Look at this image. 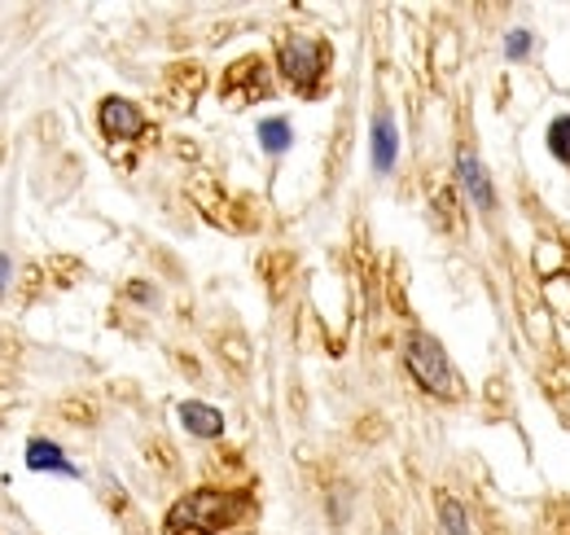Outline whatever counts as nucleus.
I'll return each mask as SVG.
<instances>
[{"label":"nucleus","instance_id":"10","mask_svg":"<svg viewBox=\"0 0 570 535\" xmlns=\"http://www.w3.org/2000/svg\"><path fill=\"white\" fill-rule=\"evenodd\" d=\"M438 522H443L447 535H478L469 513H465V504L456 496H447V491H438Z\"/></svg>","mask_w":570,"mask_h":535},{"label":"nucleus","instance_id":"13","mask_svg":"<svg viewBox=\"0 0 570 535\" xmlns=\"http://www.w3.org/2000/svg\"><path fill=\"white\" fill-rule=\"evenodd\" d=\"M504 53H509L513 61H517V57H526V53H531V31H522V26H517V31H509V35H504Z\"/></svg>","mask_w":570,"mask_h":535},{"label":"nucleus","instance_id":"14","mask_svg":"<svg viewBox=\"0 0 570 535\" xmlns=\"http://www.w3.org/2000/svg\"><path fill=\"white\" fill-rule=\"evenodd\" d=\"M9 276H13V259H9L4 250H0V294L9 289Z\"/></svg>","mask_w":570,"mask_h":535},{"label":"nucleus","instance_id":"3","mask_svg":"<svg viewBox=\"0 0 570 535\" xmlns=\"http://www.w3.org/2000/svg\"><path fill=\"white\" fill-rule=\"evenodd\" d=\"M281 75L298 88V92H316V83H320V75H324V66H329V48L320 44V39H311V35H289L285 44H281Z\"/></svg>","mask_w":570,"mask_h":535},{"label":"nucleus","instance_id":"6","mask_svg":"<svg viewBox=\"0 0 570 535\" xmlns=\"http://www.w3.org/2000/svg\"><path fill=\"white\" fill-rule=\"evenodd\" d=\"M456 180L465 189V197L478 206V210H495V189H491V175L482 167V158L474 149H456Z\"/></svg>","mask_w":570,"mask_h":535},{"label":"nucleus","instance_id":"12","mask_svg":"<svg viewBox=\"0 0 570 535\" xmlns=\"http://www.w3.org/2000/svg\"><path fill=\"white\" fill-rule=\"evenodd\" d=\"M548 153L570 167V114H557V118L548 123Z\"/></svg>","mask_w":570,"mask_h":535},{"label":"nucleus","instance_id":"2","mask_svg":"<svg viewBox=\"0 0 570 535\" xmlns=\"http://www.w3.org/2000/svg\"><path fill=\"white\" fill-rule=\"evenodd\" d=\"M403 360H408V373L421 382V390H430V395H438V399H460V377H456V368H452V360H447V351H443V342L438 338H430V333H408V342H403Z\"/></svg>","mask_w":570,"mask_h":535},{"label":"nucleus","instance_id":"7","mask_svg":"<svg viewBox=\"0 0 570 535\" xmlns=\"http://www.w3.org/2000/svg\"><path fill=\"white\" fill-rule=\"evenodd\" d=\"M26 469H35V474H61V478H79V465H70V460H66V452H61L53 439H44V434L26 439Z\"/></svg>","mask_w":570,"mask_h":535},{"label":"nucleus","instance_id":"9","mask_svg":"<svg viewBox=\"0 0 570 535\" xmlns=\"http://www.w3.org/2000/svg\"><path fill=\"white\" fill-rule=\"evenodd\" d=\"M180 421H184V430L197 434V439H219V434H224V412L210 408V403H202V399H184V403H180Z\"/></svg>","mask_w":570,"mask_h":535},{"label":"nucleus","instance_id":"8","mask_svg":"<svg viewBox=\"0 0 570 535\" xmlns=\"http://www.w3.org/2000/svg\"><path fill=\"white\" fill-rule=\"evenodd\" d=\"M395 153H399V132H395V118L390 110H377L373 114V171H390L395 167Z\"/></svg>","mask_w":570,"mask_h":535},{"label":"nucleus","instance_id":"5","mask_svg":"<svg viewBox=\"0 0 570 535\" xmlns=\"http://www.w3.org/2000/svg\"><path fill=\"white\" fill-rule=\"evenodd\" d=\"M96 123H101V136H110V140H136L145 132V114L127 96H105L96 110Z\"/></svg>","mask_w":570,"mask_h":535},{"label":"nucleus","instance_id":"4","mask_svg":"<svg viewBox=\"0 0 570 535\" xmlns=\"http://www.w3.org/2000/svg\"><path fill=\"white\" fill-rule=\"evenodd\" d=\"M219 92L228 96V105H250L259 96H267V61L263 57H241L224 70Z\"/></svg>","mask_w":570,"mask_h":535},{"label":"nucleus","instance_id":"1","mask_svg":"<svg viewBox=\"0 0 570 535\" xmlns=\"http://www.w3.org/2000/svg\"><path fill=\"white\" fill-rule=\"evenodd\" d=\"M241 500L215 487H197L167 509V535H215L237 517Z\"/></svg>","mask_w":570,"mask_h":535},{"label":"nucleus","instance_id":"11","mask_svg":"<svg viewBox=\"0 0 570 535\" xmlns=\"http://www.w3.org/2000/svg\"><path fill=\"white\" fill-rule=\"evenodd\" d=\"M259 145L267 149V153H285L289 145H294V127H289V118H263L259 123Z\"/></svg>","mask_w":570,"mask_h":535}]
</instances>
